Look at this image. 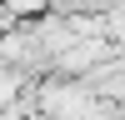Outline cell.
<instances>
[{
	"label": "cell",
	"instance_id": "4",
	"mask_svg": "<svg viewBox=\"0 0 125 120\" xmlns=\"http://www.w3.org/2000/svg\"><path fill=\"white\" fill-rule=\"evenodd\" d=\"M120 5H125V0H120Z\"/></svg>",
	"mask_w": 125,
	"mask_h": 120
},
{
	"label": "cell",
	"instance_id": "1",
	"mask_svg": "<svg viewBox=\"0 0 125 120\" xmlns=\"http://www.w3.org/2000/svg\"><path fill=\"white\" fill-rule=\"evenodd\" d=\"M30 80H35V75H25V70H20V65H10V60H0V110H5V105H15V100L30 90Z\"/></svg>",
	"mask_w": 125,
	"mask_h": 120
},
{
	"label": "cell",
	"instance_id": "3",
	"mask_svg": "<svg viewBox=\"0 0 125 120\" xmlns=\"http://www.w3.org/2000/svg\"><path fill=\"white\" fill-rule=\"evenodd\" d=\"M20 120H50V115H45V110H30V115H20Z\"/></svg>",
	"mask_w": 125,
	"mask_h": 120
},
{
	"label": "cell",
	"instance_id": "2",
	"mask_svg": "<svg viewBox=\"0 0 125 120\" xmlns=\"http://www.w3.org/2000/svg\"><path fill=\"white\" fill-rule=\"evenodd\" d=\"M50 5H55V0H5V10L15 20H35V15H45Z\"/></svg>",
	"mask_w": 125,
	"mask_h": 120
}]
</instances>
